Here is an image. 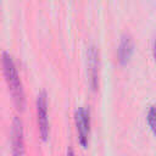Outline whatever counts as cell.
Instances as JSON below:
<instances>
[{"label":"cell","mask_w":156,"mask_h":156,"mask_svg":"<svg viewBox=\"0 0 156 156\" xmlns=\"http://www.w3.org/2000/svg\"><path fill=\"white\" fill-rule=\"evenodd\" d=\"M2 71H4V76H5V80L7 83L9 90L15 101V105L17 106L18 110H23L24 105H26L23 87H22V83L20 79V74L16 68L15 61H13L12 56L7 52L2 54Z\"/></svg>","instance_id":"6da1fadb"},{"label":"cell","mask_w":156,"mask_h":156,"mask_svg":"<svg viewBox=\"0 0 156 156\" xmlns=\"http://www.w3.org/2000/svg\"><path fill=\"white\" fill-rule=\"evenodd\" d=\"M37 121L38 129L43 141L49 138V118H48V95L45 91L39 93L37 98Z\"/></svg>","instance_id":"7a4b0ae2"},{"label":"cell","mask_w":156,"mask_h":156,"mask_svg":"<svg viewBox=\"0 0 156 156\" xmlns=\"http://www.w3.org/2000/svg\"><path fill=\"white\" fill-rule=\"evenodd\" d=\"M74 122L78 133V141L83 147L88 146L90 134V116L85 107H79L74 113Z\"/></svg>","instance_id":"3957f363"},{"label":"cell","mask_w":156,"mask_h":156,"mask_svg":"<svg viewBox=\"0 0 156 156\" xmlns=\"http://www.w3.org/2000/svg\"><path fill=\"white\" fill-rule=\"evenodd\" d=\"M11 135L12 156H24V132L22 121L18 117L13 118Z\"/></svg>","instance_id":"277c9868"},{"label":"cell","mask_w":156,"mask_h":156,"mask_svg":"<svg viewBox=\"0 0 156 156\" xmlns=\"http://www.w3.org/2000/svg\"><path fill=\"white\" fill-rule=\"evenodd\" d=\"M88 74L90 79V87L96 90L99 87V51L94 45H90L87 51Z\"/></svg>","instance_id":"5b68a950"},{"label":"cell","mask_w":156,"mask_h":156,"mask_svg":"<svg viewBox=\"0 0 156 156\" xmlns=\"http://www.w3.org/2000/svg\"><path fill=\"white\" fill-rule=\"evenodd\" d=\"M134 51V43L130 35H123L121 38L118 49H117V60L119 62V65L124 66L129 62L132 55Z\"/></svg>","instance_id":"8992f818"},{"label":"cell","mask_w":156,"mask_h":156,"mask_svg":"<svg viewBox=\"0 0 156 156\" xmlns=\"http://www.w3.org/2000/svg\"><path fill=\"white\" fill-rule=\"evenodd\" d=\"M146 119H147V124H149L151 132H152L154 135L156 136V106H151V107L149 108Z\"/></svg>","instance_id":"52a82bcc"},{"label":"cell","mask_w":156,"mask_h":156,"mask_svg":"<svg viewBox=\"0 0 156 156\" xmlns=\"http://www.w3.org/2000/svg\"><path fill=\"white\" fill-rule=\"evenodd\" d=\"M67 156H76V155H74V151H73L72 147H69V149L67 150Z\"/></svg>","instance_id":"ba28073f"},{"label":"cell","mask_w":156,"mask_h":156,"mask_svg":"<svg viewBox=\"0 0 156 156\" xmlns=\"http://www.w3.org/2000/svg\"><path fill=\"white\" fill-rule=\"evenodd\" d=\"M152 54H154V57H155V60H156V39H155V41H154V49H152Z\"/></svg>","instance_id":"9c48e42d"}]
</instances>
